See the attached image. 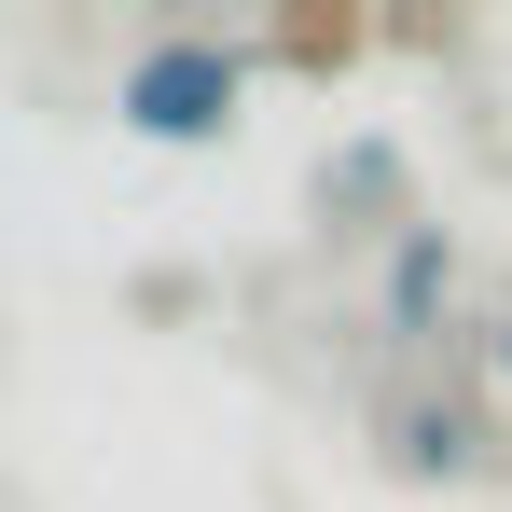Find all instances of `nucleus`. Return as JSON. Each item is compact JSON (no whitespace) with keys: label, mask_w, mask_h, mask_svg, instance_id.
Masks as SVG:
<instances>
[{"label":"nucleus","mask_w":512,"mask_h":512,"mask_svg":"<svg viewBox=\"0 0 512 512\" xmlns=\"http://www.w3.org/2000/svg\"><path fill=\"white\" fill-rule=\"evenodd\" d=\"M443 291H457V236L443 222H388V277H374V305H388V333L416 346L443 319Z\"/></svg>","instance_id":"obj_2"},{"label":"nucleus","mask_w":512,"mask_h":512,"mask_svg":"<svg viewBox=\"0 0 512 512\" xmlns=\"http://www.w3.org/2000/svg\"><path fill=\"white\" fill-rule=\"evenodd\" d=\"M388 471H402V485H457V471H471V416H457V402H402V416H388Z\"/></svg>","instance_id":"obj_3"},{"label":"nucleus","mask_w":512,"mask_h":512,"mask_svg":"<svg viewBox=\"0 0 512 512\" xmlns=\"http://www.w3.org/2000/svg\"><path fill=\"white\" fill-rule=\"evenodd\" d=\"M319 208H402V153H388V139L333 153V167H319ZM402 222H416V208H402Z\"/></svg>","instance_id":"obj_5"},{"label":"nucleus","mask_w":512,"mask_h":512,"mask_svg":"<svg viewBox=\"0 0 512 512\" xmlns=\"http://www.w3.org/2000/svg\"><path fill=\"white\" fill-rule=\"evenodd\" d=\"M250 42H222V28H153L139 56H125V139H153V153H208V139H236V111H250Z\"/></svg>","instance_id":"obj_1"},{"label":"nucleus","mask_w":512,"mask_h":512,"mask_svg":"<svg viewBox=\"0 0 512 512\" xmlns=\"http://www.w3.org/2000/svg\"><path fill=\"white\" fill-rule=\"evenodd\" d=\"M346 56H360V14H277V28H263V70H305V84H333Z\"/></svg>","instance_id":"obj_4"},{"label":"nucleus","mask_w":512,"mask_h":512,"mask_svg":"<svg viewBox=\"0 0 512 512\" xmlns=\"http://www.w3.org/2000/svg\"><path fill=\"white\" fill-rule=\"evenodd\" d=\"M125 305H139V319H194V305H208V277H194V263H139V291H125Z\"/></svg>","instance_id":"obj_6"},{"label":"nucleus","mask_w":512,"mask_h":512,"mask_svg":"<svg viewBox=\"0 0 512 512\" xmlns=\"http://www.w3.org/2000/svg\"><path fill=\"white\" fill-rule=\"evenodd\" d=\"M499 374H512V319H499Z\"/></svg>","instance_id":"obj_7"}]
</instances>
